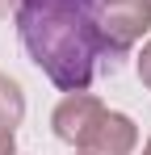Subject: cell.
Segmentation results:
<instances>
[{
    "instance_id": "obj_1",
    "label": "cell",
    "mask_w": 151,
    "mask_h": 155,
    "mask_svg": "<svg viewBox=\"0 0 151 155\" xmlns=\"http://www.w3.org/2000/svg\"><path fill=\"white\" fill-rule=\"evenodd\" d=\"M13 17L29 63L59 92H88L105 54L92 0H21Z\"/></svg>"
},
{
    "instance_id": "obj_4",
    "label": "cell",
    "mask_w": 151,
    "mask_h": 155,
    "mask_svg": "<svg viewBox=\"0 0 151 155\" xmlns=\"http://www.w3.org/2000/svg\"><path fill=\"white\" fill-rule=\"evenodd\" d=\"M134 147H139V126H134V117H126L118 109H105L84 151H92V155H134Z\"/></svg>"
},
{
    "instance_id": "obj_2",
    "label": "cell",
    "mask_w": 151,
    "mask_h": 155,
    "mask_svg": "<svg viewBox=\"0 0 151 155\" xmlns=\"http://www.w3.org/2000/svg\"><path fill=\"white\" fill-rule=\"evenodd\" d=\"M101 46L109 54H126L151 29V0H92Z\"/></svg>"
},
{
    "instance_id": "obj_5",
    "label": "cell",
    "mask_w": 151,
    "mask_h": 155,
    "mask_svg": "<svg viewBox=\"0 0 151 155\" xmlns=\"http://www.w3.org/2000/svg\"><path fill=\"white\" fill-rule=\"evenodd\" d=\"M21 122H25V92L13 76L0 71V138H13Z\"/></svg>"
},
{
    "instance_id": "obj_7",
    "label": "cell",
    "mask_w": 151,
    "mask_h": 155,
    "mask_svg": "<svg viewBox=\"0 0 151 155\" xmlns=\"http://www.w3.org/2000/svg\"><path fill=\"white\" fill-rule=\"evenodd\" d=\"M17 4H21V0H0V21H4L8 13H17Z\"/></svg>"
},
{
    "instance_id": "obj_6",
    "label": "cell",
    "mask_w": 151,
    "mask_h": 155,
    "mask_svg": "<svg viewBox=\"0 0 151 155\" xmlns=\"http://www.w3.org/2000/svg\"><path fill=\"white\" fill-rule=\"evenodd\" d=\"M139 80L151 88V42H143V51H139Z\"/></svg>"
},
{
    "instance_id": "obj_9",
    "label": "cell",
    "mask_w": 151,
    "mask_h": 155,
    "mask_svg": "<svg viewBox=\"0 0 151 155\" xmlns=\"http://www.w3.org/2000/svg\"><path fill=\"white\" fill-rule=\"evenodd\" d=\"M143 155H151V138H147V147H143Z\"/></svg>"
},
{
    "instance_id": "obj_3",
    "label": "cell",
    "mask_w": 151,
    "mask_h": 155,
    "mask_svg": "<svg viewBox=\"0 0 151 155\" xmlns=\"http://www.w3.org/2000/svg\"><path fill=\"white\" fill-rule=\"evenodd\" d=\"M101 113H105L101 97H92V92H63V101L50 113L55 138L76 147V151H84L88 138H92V130H97V122H101Z\"/></svg>"
},
{
    "instance_id": "obj_8",
    "label": "cell",
    "mask_w": 151,
    "mask_h": 155,
    "mask_svg": "<svg viewBox=\"0 0 151 155\" xmlns=\"http://www.w3.org/2000/svg\"><path fill=\"white\" fill-rule=\"evenodd\" d=\"M0 155H17V143L13 138H0Z\"/></svg>"
},
{
    "instance_id": "obj_10",
    "label": "cell",
    "mask_w": 151,
    "mask_h": 155,
    "mask_svg": "<svg viewBox=\"0 0 151 155\" xmlns=\"http://www.w3.org/2000/svg\"><path fill=\"white\" fill-rule=\"evenodd\" d=\"M76 155H92V151H76Z\"/></svg>"
}]
</instances>
